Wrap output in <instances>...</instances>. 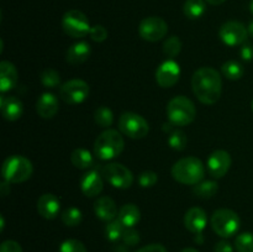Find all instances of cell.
I'll return each instance as SVG.
<instances>
[{
	"instance_id": "36",
	"label": "cell",
	"mask_w": 253,
	"mask_h": 252,
	"mask_svg": "<svg viewBox=\"0 0 253 252\" xmlns=\"http://www.w3.org/2000/svg\"><path fill=\"white\" fill-rule=\"evenodd\" d=\"M158 175L153 170H145L138 177V183L142 188H151L157 183Z\"/></svg>"
},
{
	"instance_id": "44",
	"label": "cell",
	"mask_w": 253,
	"mask_h": 252,
	"mask_svg": "<svg viewBox=\"0 0 253 252\" xmlns=\"http://www.w3.org/2000/svg\"><path fill=\"white\" fill-rule=\"evenodd\" d=\"M207 2H209L210 5H220L222 4V2H225L226 0H205Z\"/></svg>"
},
{
	"instance_id": "35",
	"label": "cell",
	"mask_w": 253,
	"mask_h": 252,
	"mask_svg": "<svg viewBox=\"0 0 253 252\" xmlns=\"http://www.w3.org/2000/svg\"><path fill=\"white\" fill-rule=\"evenodd\" d=\"M59 252H86V247L79 240L68 239L62 242Z\"/></svg>"
},
{
	"instance_id": "15",
	"label": "cell",
	"mask_w": 253,
	"mask_h": 252,
	"mask_svg": "<svg viewBox=\"0 0 253 252\" xmlns=\"http://www.w3.org/2000/svg\"><path fill=\"white\" fill-rule=\"evenodd\" d=\"M59 210H61V200L54 194L46 193L37 200V211L43 219H56L59 214Z\"/></svg>"
},
{
	"instance_id": "49",
	"label": "cell",
	"mask_w": 253,
	"mask_h": 252,
	"mask_svg": "<svg viewBox=\"0 0 253 252\" xmlns=\"http://www.w3.org/2000/svg\"><path fill=\"white\" fill-rule=\"evenodd\" d=\"M251 106H252V110H253V100H252V104H251Z\"/></svg>"
},
{
	"instance_id": "14",
	"label": "cell",
	"mask_w": 253,
	"mask_h": 252,
	"mask_svg": "<svg viewBox=\"0 0 253 252\" xmlns=\"http://www.w3.org/2000/svg\"><path fill=\"white\" fill-rule=\"evenodd\" d=\"M231 156L224 150L214 151L208 158V172L212 178H222L231 167Z\"/></svg>"
},
{
	"instance_id": "11",
	"label": "cell",
	"mask_w": 253,
	"mask_h": 252,
	"mask_svg": "<svg viewBox=\"0 0 253 252\" xmlns=\"http://www.w3.org/2000/svg\"><path fill=\"white\" fill-rule=\"evenodd\" d=\"M168 25L162 17L150 16L143 19L138 25V34L145 41L157 42L167 35Z\"/></svg>"
},
{
	"instance_id": "43",
	"label": "cell",
	"mask_w": 253,
	"mask_h": 252,
	"mask_svg": "<svg viewBox=\"0 0 253 252\" xmlns=\"http://www.w3.org/2000/svg\"><path fill=\"white\" fill-rule=\"evenodd\" d=\"M10 184H11V183L6 182V180H4V182L1 183V185H0V190H1L2 197H6V195L10 193Z\"/></svg>"
},
{
	"instance_id": "6",
	"label": "cell",
	"mask_w": 253,
	"mask_h": 252,
	"mask_svg": "<svg viewBox=\"0 0 253 252\" xmlns=\"http://www.w3.org/2000/svg\"><path fill=\"white\" fill-rule=\"evenodd\" d=\"M240 216L231 209H217L211 216V227L221 237H231L239 231Z\"/></svg>"
},
{
	"instance_id": "26",
	"label": "cell",
	"mask_w": 253,
	"mask_h": 252,
	"mask_svg": "<svg viewBox=\"0 0 253 252\" xmlns=\"http://www.w3.org/2000/svg\"><path fill=\"white\" fill-rule=\"evenodd\" d=\"M205 9H207L205 0H187L184 7H183V11H184V15L188 19L195 20L203 16Z\"/></svg>"
},
{
	"instance_id": "5",
	"label": "cell",
	"mask_w": 253,
	"mask_h": 252,
	"mask_svg": "<svg viewBox=\"0 0 253 252\" xmlns=\"http://www.w3.org/2000/svg\"><path fill=\"white\" fill-rule=\"evenodd\" d=\"M34 172V166L29 158L14 155L7 157L1 166V175L9 183H22Z\"/></svg>"
},
{
	"instance_id": "33",
	"label": "cell",
	"mask_w": 253,
	"mask_h": 252,
	"mask_svg": "<svg viewBox=\"0 0 253 252\" xmlns=\"http://www.w3.org/2000/svg\"><path fill=\"white\" fill-rule=\"evenodd\" d=\"M235 249L237 252H253V234L242 232L235 240Z\"/></svg>"
},
{
	"instance_id": "3",
	"label": "cell",
	"mask_w": 253,
	"mask_h": 252,
	"mask_svg": "<svg viewBox=\"0 0 253 252\" xmlns=\"http://www.w3.org/2000/svg\"><path fill=\"white\" fill-rule=\"evenodd\" d=\"M125 147V141L119 131L108 128L96 137L94 143V153L99 160L109 161L121 155Z\"/></svg>"
},
{
	"instance_id": "40",
	"label": "cell",
	"mask_w": 253,
	"mask_h": 252,
	"mask_svg": "<svg viewBox=\"0 0 253 252\" xmlns=\"http://www.w3.org/2000/svg\"><path fill=\"white\" fill-rule=\"evenodd\" d=\"M240 54H241L242 59L244 61H253V44L250 43V42H245L241 47V51H240Z\"/></svg>"
},
{
	"instance_id": "12",
	"label": "cell",
	"mask_w": 253,
	"mask_h": 252,
	"mask_svg": "<svg viewBox=\"0 0 253 252\" xmlns=\"http://www.w3.org/2000/svg\"><path fill=\"white\" fill-rule=\"evenodd\" d=\"M220 39L227 46H240L247 41L249 30L240 21H227L220 27Z\"/></svg>"
},
{
	"instance_id": "48",
	"label": "cell",
	"mask_w": 253,
	"mask_h": 252,
	"mask_svg": "<svg viewBox=\"0 0 253 252\" xmlns=\"http://www.w3.org/2000/svg\"><path fill=\"white\" fill-rule=\"evenodd\" d=\"M251 10H252V12H253V0L251 1Z\"/></svg>"
},
{
	"instance_id": "17",
	"label": "cell",
	"mask_w": 253,
	"mask_h": 252,
	"mask_svg": "<svg viewBox=\"0 0 253 252\" xmlns=\"http://www.w3.org/2000/svg\"><path fill=\"white\" fill-rule=\"evenodd\" d=\"M0 109H1L2 116L7 121H16L17 119L21 118L22 111H24L22 101L16 96L1 95Z\"/></svg>"
},
{
	"instance_id": "7",
	"label": "cell",
	"mask_w": 253,
	"mask_h": 252,
	"mask_svg": "<svg viewBox=\"0 0 253 252\" xmlns=\"http://www.w3.org/2000/svg\"><path fill=\"white\" fill-rule=\"evenodd\" d=\"M62 27L68 36L73 39H83L90 34V22L81 10H69L62 17Z\"/></svg>"
},
{
	"instance_id": "4",
	"label": "cell",
	"mask_w": 253,
	"mask_h": 252,
	"mask_svg": "<svg viewBox=\"0 0 253 252\" xmlns=\"http://www.w3.org/2000/svg\"><path fill=\"white\" fill-rule=\"evenodd\" d=\"M167 116L174 126H187L195 120L197 109L194 103L184 95L170 99L167 105Z\"/></svg>"
},
{
	"instance_id": "29",
	"label": "cell",
	"mask_w": 253,
	"mask_h": 252,
	"mask_svg": "<svg viewBox=\"0 0 253 252\" xmlns=\"http://www.w3.org/2000/svg\"><path fill=\"white\" fill-rule=\"evenodd\" d=\"M61 219L66 226L74 227V226H78V225L81 224L82 219H83V215H82V211L78 209V208L71 207V208H67V209L62 212Z\"/></svg>"
},
{
	"instance_id": "27",
	"label": "cell",
	"mask_w": 253,
	"mask_h": 252,
	"mask_svg": "<svg viewBox=\"0 0 253 252\" xmlns=\"http://www.w3.org/2000/svg\"><path fill=\"white\" fill-rule=\"evenodd\" d=\"M222 74L230 81H239L245 73L244 66L237 61H227L221 67Z\"/></svg>"
},
{
	"instance_id": "28",
	"label": "cell",
	"mask_w": 253,
	"mask_h": 252,
	"mask_svg": "<svg viewBox=\"0 0 253 252\" xmlns=\"http://www.w3.org/2000/svg\"><path fill=\"white\" fill-rule=\"evenodd\" d=\"M126 227L119 221V219H114L108 222L105 227V236L109 241L116 242L120 239H123V235L125 232Z\"/></svg>"
},
{
	"instance_id": "18",
	"label": "cell",
	"mask_w": 253,
	"mask_h": 252,
	"mask_svg": "<svg viewBox=\"0 0 253 252\" xmlns=\"http://www.w3.org/2000/svg\"><path fill=\"white\" fill-rule=\"evenodd\" d=\"M37 114L42 119H52L59 110L58 99L52 93H43L36 103Z\"/></svg>"
},
{
	"instance_id": "19",
	"label": "cell",
	"mask_w": 253,
	"mask_h": 252,
	"mask_svg": "<svg viewBox=\"0 0 253 252\" xmlns=\"http://www.w3.org/2000/svg\"><path fill=\"white\" fill-rule=\"evenodd\" d=\"M81 188L82 192L86 195V197H96L103 192L104 183L103 178L99 174L96 170H89L88 173L83 175L81 180Z\"/></svg>"
},
{
	"instance_id": "25",
	"label": "cell",
	"mask_w": 253,
	"mask_h": 252,
	"mask_svg": "<svg viewBox=\"0 0 253 252\" xmlns=\"http://www.w3.org/2000/svg\"><path fill=\"white\" fill-rule=\"evenodd\" d=\"M219 190V185L214 180H202L200 183L194 185L193 188V192L197 195L198 198H202V199H209L212 198Z\"/></svg>"
},
{
	"instance_id": "21",
	"label": "cell",
	"mask_w": 253,
	"mask_h": 252,
	"mask_svg": "<svg viewBox=\"0 0 253 252\" xmlns=\"http://www.w3.org/2000/svg\"><path fill=\"white\" fill-rule=\"evenodd\" d=\"M95 215L103 221H111L118 216V207L115 202L109 197H100L94 203Z\"/></svg>"
},
{
	"instance_id": "46",
	"label": "cell",
	"mask_w": 253,
	"mask_h": 252,
	"mask_svg": "<svg viewBox=\"0 0 253 252\" xmlns=\"http://www.w3.org/2000/svg\"><path fill=\"white\" fill-rule=\"evenodd\" d=\"M180 252H199V251H198V250H195V249H193V247H187V249L182 250Z\"/></svg>"
},
{
	"instance_id": "38",
	"label": "cell",
	"mask_w": 253,
	"mask_h": 252,
	"mask_svg": "<svg viewBox=\"0 0 253 252\" xmlns=\"http://www.w3.org/2000/svg\"><path fill=\"white\" fill-rule=\"evenodd\" d=\"M90 39L95 42H104L108 39V30L103 25H95L90 30Z\"/></svg>"
},
{
	"instance_id": "41",
	"label": "cell",
	"mask_w": 253,
	"mask_h": 252,
	"mask_svg": "<svg viewBox=\"0 0 253 252\" xmlns=\"http://www.w3.org/2000/svg\"><path fill=\"white\" fill-rule=\"evenodd\" d=\"M214 252H234L231 244L226 240H221V241L217 242L214 247Z\"/></svg>"
},
{
	"instance_id": "47",
	"label": "cell",
	"mask_w": 253,
	"mask_h": 252,
	"mask_svg": "<svg viewBox=\"0 0 253 252\" xmlns=\"http://www.w3.org/2000/svg\"><path fill=\"white\" fill-rule=\"evenodd\" d=\"M0 221H1V227H0V230H1V231H2V230H4V226H5V222H4V216H2V215H1V216H0Z\"/></svg>"
},
{
	"instance_id": "31",
	"label": "cell",
	"mask_w": 253,
	"mask_h": 252,
	"mask_svg": "<svg viewBox=\"0 0 253 252\" xmlns=\"http://www.w3.org/2000/svg\"><path fill=\"white\" fill-rule=\"evenodd\" d=\"M182 51V41H180L179 37L177 36H170L169 39H167L163 44V52L167 57L169 58H174Z\"/></svg>"
},
{
	"instance_id": "23",
	"label": "cell",
	"mask_w": 253,
	"mask_h": 252,
	"mask_svg": "<svg viewBox=\"0 0 253 252\" xmlns=\"http://www.w3.org/2000/svg\"><path fill=\"white\" fill-rule=\"evenodd\" d=\"M118 219L125 227H133L141 219V211L135 204H125L120 208Z\"/></svg>"
},
{
	"instance_id": "2",
	"label": "cell",
	"mask_w": 253,
	"mask_h": 252,
	"mask_svg": "<svg viewBox=\"0 0 253 252\" xmlns=\"http://www.w3.org/2000/svg\"><path fill=\"white\" fill-rule=\"evenodd\" d=\"M204 165L194 156L180 158L172 167V177L182 184L195 185L204 179Z\"/></svg>"
},
{
	"instance_id": "16",
	"label": "cell",
	"mask_w": 253,
	"mask_h": 252,
	"mask_svg": "<svg viewBox=\"0 0 253 252\" xmlns=\"http://www.w3.org/2000/svg\"><path fill=\"white\" fill-rule=\"evenodd\" d=\"M208 222L207 212L202 208H190L184 216V225L190 232L195 235L202 234Z\"/></svg>"
},
{
	"instance_id": "10",
	"label": "cell",
	"mask_w": 253,
	"mask_h": 252,
	"mask_svg": "<svg viewBox=\"0 0 253 252\" xmlns=\"http://www.w3.org/2000/svg\"><path fill=\"white\" fill-rule=\"evenodd\" d=\"M88 83L82 79H72V81L66 82L62 84L59 88V96L62 100L71 105H76V104H81L88 98L89 95Z\"/></svg>"
},
{
	"instance_id": "42",
	"label": "cell",
	"mask_w": 253,
	"mask_h": 252,
	"mask_svg": "<svg viewBox=\"0 0 253 252\" xmlns=\"http://www.w3.org/2000/svg\"><path fill=\"white\" fill-rule=\"evenodd\" d=\"M136 252H167V250H166V247L163 246V245L151 244V245H147V246L142 247V249H140Z\"/></svg>"
},
{
	"instance_id": "37",
	"label": "cell",
	"mask_w": 253,
	"mask_h": 252,
	"mask_svg": "<svg viewBox=\"0 0 253 252\" xmlns=\"http://www.w3.org/2000/svg\"><path fill=\"white\" fill-rule=\"evenodd\" d=\"M123 241L126 246H136L140 242V234L133 227H126L123 235Z\"/></svg>"
},
{
	"instance_id": "22",
	"label": "cell",
	"mask_w": 253,
	"mask_h": 252,
	"mask_svg": "<svg viewBox=\"0 0 253 252\" xmlns=\"http://www.w3.org/2000/svg\"><path fill=\"white\" fill-rule=\"evenodd\" d=\"M90 44L88 42L81 41L69 47L66 53V59L72 66H78V64L84 63L90 57Z\"/></svg>"
},
{
	"instance_id": "8",
	"label": "cell",
	"mask_w": 253,
	"mask_h": 252,
	"mask_svg": "<svg viewBox=\"0 0 253 252\" xmlns=\"http://www.w3.org/2000/svg\"><path fill=\"white\" fill-rule=\"evenodd\" d=\"M119 128L130 138H143L147 136L150 126L143 116L135 113H124L119 119Z\"/></svg>"
},
{
	"instance_id": "32",
	"label": "cell",
	"mask_w": 253,
	"mask_h": 252,
	"mask_svg": "<svg viewBox=\"0 0 253 252\" xmlns=\"http://www.w3.org/2000/svg\"><path fill=\"white\" fill-rule=\"evenodd\" d=\"M41 79V83L43 84L46 88H56L61 84V76H59L58 72L56 69L47 68L40 76Z\"/></svg>"
},
{
	"instance_id": "20",
	"label": "cell",
	"mask_w": 253,
	"mask_h": 252,
	"mask_svg": "<svg viewBox=\"0 0 253 252\" xmlns=\"http://www.w3.org/2000/svg\"><path fill=\"white\" fill-rule=\"evenodd\" d=\"M17 69L11 62L2 61L0 63V91L6 93L11 90L17 83Z\"/></svg>"
},
{
	"instance_id": "30",
	"label": "cell",
	"mask_w": 253,
	"mask_h": 252,
	"mask_svg": "<svg viewBox=\"0 0 253 252\" xmlns=\"http://www.w3.org/2000/svg\"><path fill=\"white\" fill-rule=\"evenodd\" d=\"M94 120L100 127H110L114 123V114L106 106H99L94 113Z\"/></svg>"
},
{
	"instance_id": "1",
	"label": "cell",
	"mask_w": 253,
	"mask_h": 252,
	"mask_svg": "<svg viewBox=\"0 0 253 252\" xmlns=\"http://www.w3.org/2000/svg\"><path fill=\"white\" fill-rule=\"evenodd\" d=\"M195 96L207 105L217 103L222 93V81L219 72L211 67H202L192 77Z\"/></svg>"
},
{
	"instance_id": "13",
	"label": "cell",
	"mask_w": 253,
	"mask_h": 252,
	"mask_svg": "<svg viewBox=\"0 0 253 252\" xmlns=\"http://www.w3.org/2000/svg\"><path fill=\"white\" fill-rule=\"evenodd\" d=\"M180 77V67L174 59H167L156 71V82L162 88H170Z\"/></svg>"
},
{
	"instance_id": "39",
	"label": "cell",
	"mask_w": 253,
	"mask_h": 252,
	"mask_svg": "<svg viewBox=\"0 0 253 252\" xmlns=\"http://www.w3.org/2000/svg\"><path fill=\"white\" fill-rule=\"evenodd\" d=\"M0 252H22V249L19 242L14 240H6L0 246Z\"/></svg>"
},
{
	"instance_id": "24",
	"label": "cell",
	"mask_w": 253,
	"mask_h": 252,
	"mask_svg": "<svg viewBox=\"0 0 253 252\" xmlns=\"http://www.w3.org/2000/svg\"><path fill=\"white\" fill-rule=\"evenodd\" d=\"M71 162L76 168L86 169V168H90L94 165V158L93 155L88 150L79 147L72 152Z\"/></svg>"
},
{
	"instance_id": "45",
	"label": "cell",
	"mask_w": 253,
	"mask_h": 252,
	"mask_svg": "<svg viewBox=\"0 0 253 252\" xmlns=\"http://www.w3.org/2000/svg\"><path fill=\"white\" fill-rule=\"evenodd\" d=\"M247 30H249V35H250V36L253 37V21L250 22V25H249V27H247Z\"/></svg>"
},
{
	"instance_id": "9",
	"label": "cell",
	"mask_w": 253,
	"mask_h": 252,
	"mask_svg": "<svg viewBox=\"0 0 253 252\" xmlns=\"http://www.w3.org/2000/svg\"><path fill=\"white\" fill-rule=\"evenodd\" d=\"M103 175L114 188L127 189L133 183V174L121 163H109L103 167Z\"/></svg>"
},
{
	"instance_id": "34",
	"label": "cell",
	"mask_w": 253,
	"mask_h": 252,
	"mask_svg": "<svg viewBox=\"0 0 253 252\" xmlns=\"http://www.w3.org/2000/svg\"><path fill=\"white\" fill-rule=\"evenodd\" d=\"M188 143V137L185 132L182 130H175L170 132L169 137H168V145L175 151H183Z\"/></svg>"
}]
</instances>
